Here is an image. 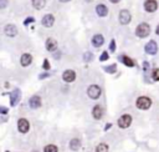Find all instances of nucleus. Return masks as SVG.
<instances>
[{"instance_id": "obj_24", "label": "nucleus", "mask_w": 159, "mask_h": 152, "mask_svg": "<svg viewBox=\"0 0 159 152\" xmlns=\"http://www.w3.org/2000/svg\"><path fill=\"white\" fill-rule=\"evenodd\" d=\"M153 79L155 81H159V69H154L153 70Z\"/></svg>"}, {"instance_id": "obj_15", "label": "nucleus", "mask_w": 159, "mask_h": 152, "mask_svg": "<svg viewBox=\"0 0 159 152\" xmlns=\"http://www.w3.org/2000/svg\"><path fill=\"white\" fill-rule=\"evenodd\" d=\"M31 61H33V56H31L30 54H24L20 59V63L23 66H29L31 64Z\"/></svg>"}, {"instance_id": "obj_17", "label": "nucleus", "mask_w": 159, "mask_h": 152, "mask_svg": "<svg viewBox=\"0 0 159 152\" xmlns=\"http://www.w3.org/2000/svg\"><path fill=\"white\" fill-rule=\"evenodd\" d=\"M103 43H104V39H103L102 35H94L93 39H92V44H93V46H96V47L102 46Z\"/></svg>"}, {"instance_id": "obj_25", "label": "nucleus", "mask_w": 159, "mask_h": 152, "mask_svg": "<svg viewBox=\"0 0 159 152\" xmlns=\"http://www.w3.org/2000/svg\"><path fill=\"white\" fill-rule=\"evenodd\" d=\"M106 71H108V73H114V71H116V65H112V66L106 67Z\"/></svg>"}, {"instance_id": "obj_19", "label": "nucleus", "mask_w": 159, "mask_h": 152, "mask_svg": "<svg viewBox=\"0 0 159 152\" xmlns=\"http://www.w3.org/2000/svg\"><path fill=\"white\" fill-rule=\"evenodd\" d=\"M80 146H81V142H80L78 138H72V140L70 141V148H71L72 151H77V150L80 148Z\"/></svg>"}, {"instance_id": "obj_10", "label": "nucleus", "mask_w": 159, "mask_h": 152, "mask_svg": "<svg viewBox=\"0 0 159 152\" xmlns=\"http://www.w3.org/2000/svg\"><path fill=\"white\" fill-rule=\"evenodd\" d=\"M55 23V18L54 15H51V14H47L44 16V19H42V25L46 26V27H51L52 25H54Z\"/></svg>"}, {"instance_id": "obj_9", "label": "nucleus", "mask_w": 159, "mask_h": 152, "mask_svg": "<svg viewBox=\"0 0 159 152\" xmlns=\"http://www.w3.org/2000/svg\"><path fill=\"white\" fill-rule=\"evenodd\" d=\"M157 51H158V46H157V44L154 41H149L145 45V53L147 54L154 55V54H157Z\"/></svg>"}, {"instance_id": "obj_33", "label": "nucleus", "mask_w": 159, "mask_h": 152, "mask_svg": "<svg viewBox=\"0 0 159 152\" xmlns=\"http://www.w3.org/2000/svg\"><path fill=\"white\" fill-rule=\"evenodd\" d=\"M87 2H91V0H87Z\"/></svg>"}, {"instance_id": "obj_21", "label": "nucleus", "mask_w": 159, "mask_h": 152, "mask_svg": "<svg viewBox=\"0 0 159 152\" xmlns=\"http://www.w3.org/2000/svg\"><path fill=\"white\" fill-rule=\"evenodd\" d=\"M121 60H122V63H123L124 65H127V66H129V67L134 66L133 60H132V59H129L128 56H122V57H121Z\"/></svg>"}, {"instance_id": "obj_16", "label": "nucleus", "mask_w": 159, "mask_h": 152, "mask_svg": "<svg viewBox=\"0 0 159 152\" xmlns=\"http://www.w3.org/2000/svg\"><path fill=\"white\" fill-rule=\"evenodd\" d=\"M96 11H97L98 16H106V15L108 14V9H107V6H106V5L100 4V5L96 6Z\"/></svg>"}, {"instance_id": "obj_31", "label": "nucleus", "mask_w": 159, "mask_h": 152, "mask_svg": "<svg viewBox=\"0 0 159 152\" xmlns=\"http://www.w3.org/2000/svg\"><path fill=\"white\" fill-rule=\"evenodd\" d=\"M60 2H62V3H67V2H70V0H60Z\"/></svg>"}, {"instance_id": "obj_7", "label": "nucleus", "mask_w": 159, "mask_h": 152, "mask_svg": "<svg viewBox=\"0 0 159 152\" xmlns=\"http://www.w3.org/2000/svg\"><path fill=\"white\" fill-rule=\"evenodd\" d=\"M157 8H158V3L155 2V0H147V2L144 3V9L147 10L148 13L155 11Z\"/></svg>"}, {"instance_id": "obj_27", "label": "nucleus", "mask_w": 159, "mask_h": 152, "mask_svg": "<svg viewBox=\"0 0 159 152\" xmlns=\"http://www.w3.org/2000/svg\"><path fill=\"white\" fill-rule=\"evenodd\" d=\"M44 67L47 70V69H50V64H49V61L47 60H45V63H44Z\"/></svg>"}, {"instance_id": "obj_22", "label": "nucleus", "mask_w": 159, "mask_h": 152, "mask_svg": "<svg viewBox=\"0 0 159 152\" xmlns=\"http://www.w3.org/2000/svg\"><path fill=\"white\" fill-rule=\"evenodd\" d=\"M96 152H108V146L106 144H100L96 147Z\"/></svg>"}, {"instance_id": "obj_3", "label": "nucleus", "mask_w": 159, "mask_h": 152, "mask_svg": "<svg viewBox=\"0 0 159 152\" xmlns=\"http://www.w3.org/2000/svg\"><path fill=\"white\" fill-rule=\"evenodd\" d=\"M87 95L92 100H97L100 97V95H101V89H100V86H97V85H91L88 87V90H87Z\"/></svg>"}, {"instance_id": "obj_5", "label": "nucleus", "mask_w": 159, "mask_h": 152, "mask_svg": "<svg viewBox=\"0 0 159 152\" xmlns=\"http://www.w3.org/2000/svg\"><path fill=\"white\" fill-rule=\"evenodd\" d=\"M17 128L21 134H26L29 128H30V124H29V121L26 118H20L17 121Z\"/></svg>"}, {"instance_id": "obj_13", "label": "nucleus", "mask_w": 159, "mask_h": 152, "mask_svg": "<svg viewBox=\"0 0 159 152\" xmlns=\"http://www.w3.org/2000/svg\"><path fill=\"white\" fill-rule=\"evenodd\" d=\"M92 115H93V117L96 118V120H101L102 116H103V108H102L100 105L94 106V108H93V111H92Z\"/></svg>"}, {"instance_id": "obj_32", "label": "nucleus", "mask_w": 159, "mask_h": 152, "mask_svg": "<svg viewBox=\"0 0 159 152\" xmlns=\"http://www.w3.org/2000/svg\"><path fill=\"white\" fill-rule=\"evenodd\" d=\"M157 34H158V35H159V25H158V26H157Z\"/></svg>"}, {"instance_id": "obj_26", "label": "nucleus", "mask_w": 159, "mask_h": 152, "mask_svg": "<svg viewBox=\"0 0 159 152\" xmlns=\"http://www.w3.org/2000/svg\"><path fill=\"white\" fill-rule=\"evenodd\" d=\"M107 59H108V54L107 53H103L101 55V60H102V61H104V60H107Z\"/></svg>"}, {"instance_id": "obj_8", "label": "nucleus", "mask_w": 159, "mask_h": 152, "mask_svg": "<svg viewBox=\"0 0 159 152\" xmlns=\"http://www.w3.org/2000/svg\"><path fill=\"white\" fill-rule=\"evenodd\" d=\"M62 79L65 80L66 82H72V81H75V79H76V74H75V71H72V70H66L62 75Z\"/></svg>"}, {"instance_id": "obj_30", "label": "nucleus", "mask_w": 159, "mask_h": 152, "mask_svg": "<svg viewBox=\"0 0 159 152\" xmlns=\"http://www.w3.org/2000/svg\"><path fill=\"white\" fill-rule=\"evenodd\" d=\"M2 2H3V3H2V8H4V6H5V0H2Z\"/></svg>"}, {"instance_id": "obj_29", "label": "nucleus", "mask_w": 159, "mask_h": 152, "mask_svg": "<svg viewBox=\"0 0 159 152\" xmlns=\"http://www.w3.org/2000/svg\"><path fill=\"white\" fill-rule=\"evenodd\" d=\"M110 2H111V3H114V4H116V3H119L121 0H110Z\"/></svg>"}, {"instance_id": "obj_4", "label": "nucleus", "mask_w": 159, "mask_h": 152, "mask_svg": "<svg viewBox=\"0 0 159 152\" xmlns=\"http://www.w3.org/2000/svg\"><path fill=\"white\" fill-rule=\"evenodd\" d=\"M131 124H132V116H131V115H127V114H126V115L121 116L119 120H118V126H119L121 128H127V127H129Z\"/></svg>"}, {"instance_id": "obj_1", "label": "nucleus", "mask_w": 159, "mask_h": 152, "mask_svg": "<svg viewBox=\"0 0 159 152\" xmlns=\"http://www.w3.org/2000/svg\"><path fill=\"white\" fill-rule=\"evenodd\" d=\"M137 107L141 108V110H148L152 106V100L147 96H142L137 99V102H135Z\"/></svg>"}, {"instance_id": "obj_18", "label": "nucleus", "mask_w": 159, "mask_h": 152, "mask_svg": "<svg viewBox=\"0 0 159 152\" xmlns=\"http://www.w3.org/2000/svg\"><path fill=\"white\" fill-rule=\"evenodd\" d=\"M20 99V91L19 90H14L11 94H10V102H11V105H16L17 100Z\"/></svg>"}, {"instance_id": "obj_28", "label": "nucleus", "mask_w": 159, "mask_h": 152, "mask_svg": "<svg viewBox=\"0 0 159 152\" xmlns=\"http://www.w3.org/2000/svg\"><path fill=\"white\" fill-rule=\"evenodd\" d=\"M114 50H116L114 49V41H112L111 43V51H114Z\"/></svg>"}, {"instance_id": "obj_14", "label": "nucleus", "mask_w": 159, "mask_h": 152, "mask_svg": "<svg viewBox=\"0 0 159 152\" xmlns=\"http://www.w3.org/2000/svg\"><path fill=\"white\" fill-rule=\"evenodd\" d=\"M46 49L49 50V51H55V50L57 49V41L55 39H47L46 41Z\"/></svg>"}, {"instance_id": "obj_2", "label": "nucleus", "mask_w": 159, "mask_h": 152, "mask_svg": "<svg viewBox=\"0 0 159 152\" xmlns=\"http://www.w3.org/2000/svg\"><path fill=\"white\" fill-rule=\"evenodd\" d=\"M149 34H151V27L148 24H139L138 26H137L135 35L138 37H147Z\"/></svg>"}, {"instance_id": "obj_20", "label": "nucleus", "mask_w": 159, "mask_h": 152, "mask_svg": "<svg viewBox=\"0 0 159 152\" xmlns=\"http://www.w3.org/2000/svg\"><path fill=\"white\" fill-rule=\"evenodd\" d=\"M45 4H46V0H33V5L37 10L42 9V8L45 6Z\"/></svg>"}, {"instance_id": "obj_11", "label": "nucleus", "mask_w": 159, "mask_h": 152, "mask_svg": "<svg viewBox=\"0 0 159 152\" xmlns=\"http://www.w3.org/2000/svg\"><path fill=\"white\" fill-rule=\"evenodd\" d=\"M29 105L31 108H39L41 106V99L39 96H33L29 100Z\"/></svg>"}, {"instance_id": "obj_12", "label": "nucleus", "mask_w": 159, "mask_h": 152, "mask_svg": "<svg viewBox=\"0 0 159 152\" xmlns=\"http://www.w3.org/2000/svg\"><path fill=\"white\" fill-rule=\"evenodd\" d=\"M5 34H6L8 36H10V37L15 36V35L17 34L16 26H15V25H6V26H5Z\"/></svg>"}, {"instance_id": "obj_23", "label": "nucleus", "mask_w": 159, "mask_h": 152, "mask_svg": "<svg viewBox=\"0 0 159 152\" xmlns=\"http://www.w3.org/2000/svg\"><path fill=\"white\" fill-rule=\"evenodd\" d=\"M57 151H59V148L55 145H47L44 148V152H57Z\"/></svg>"}, {"instance_id": "obj_6", "label": "nucleus", "mask_w": 159, "mask_h": 152, "mask_svg": "<svg viewBox=\"0 0 159 152\" xmlns=\"http://www.w3.org/2000/svg\"><path fill=\"white\" fill-rule=\"evenodd\" d=\"M131 13L128 11V10H122V11L119 13V23L123 24V25H127L131 23Z\"/></svg>"}]
</instances>
